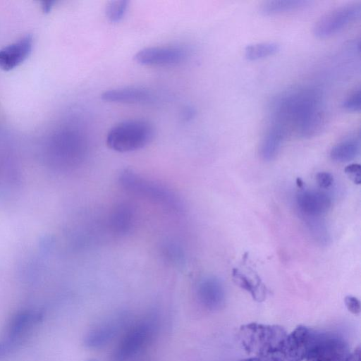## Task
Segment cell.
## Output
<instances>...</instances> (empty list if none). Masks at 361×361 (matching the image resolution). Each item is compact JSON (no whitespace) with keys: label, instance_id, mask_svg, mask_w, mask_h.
Instances as JSON below:
<instances>
[{"label":"cell","instance_id":"cell-10","mask_svg":"<svg viewBox=\"0 0 361 361\" xmlns=\"http://www.w3.org/2000/svg\"><path fill=\"white\" fill-rule=\"evenodd\" d=\"M185 56V51L179 47H152L137 51L134 60L145 66H169L182 61Z\"/></svg>","mask_w":361,"mask_h":361},{"label":"cell","instance_id":"cell-25","mask_svg":"<svg viewBox=\"0 0 361 361\" xmlns=\"http://www.w3.org/2000/svg\"><path fill=\"white\" fill-rule=\"evenodd\" d=\"M345 173L348 178L355 184L361 183V166L359 164H350L345 169Z\"/></svg>","mask_w":361,"mask_h":361},{"label":"cell","instance_id":"cell-1","mask_svg":"<svg viewBox=\"0 0 361 361\" xmlns=\"http://www.w3.org/2000/svg\"><path fill=\"white\" fill-rule=\"evenodd\" d=\"M270 124L294 130L300 137L310 138L319 135L327 123L320 89L298 87L282 91L272 97L268 106Z\"/></svg>","mask_w":361,"mask_h":361},{"label":"cell","instance_id":"cell-27","mask_svg":"<svg viewBox=\"0 0 361 361\" xmlns=\"http://www.w3.org/2000/svg\"><path fill=\"white\" fill-rule=\"evenodd\" d=\"M316 180L320 188L327 189L332 185L334 176L329 172L321 171L317 173Z\"/></svg>","mask_w":361,"mask_h":361},{"label":"cell","instance_id":"cell-6","mask_svg":"<svg viewBox=\"0 0 361 361\" xmlns=\"http://www.w3.org/2000/svg\"><path fill=\"white\" fill-rule=\"evenodd\" d=\"M348 344L339 335L314 332L306 361H345L350 355Z\"/></svg>","mask_w":361,"mask_h":361},{"label":"cell","instance_id":"cell-30","mask_svg":"<svg viewBox=\"0 0 361 361\" xmlns=\"http://www.w3.org/2000/svg\"><path fill=\"white\" fill-rule=\"evenodd\" d=\"M239 361H276V360L271 357L254 356V357L243 359Z\"/></svg>","mask_w":361,"mask_h":361},{"label":"cell","instance_id":"cell-17","mask_svg":"<svg viewBox=\"0 0 361 361\" xmlns=\"http://www.w3.org/2000/svg\"><path fill=\"white\" fill-rule=\"evenodd\" d=\"M135 222V212L128 203H120L114 207L109 216V226L116 235L128 233Z\"/></svg>","mask_w":361,"mask_h":361},{"label":"cell","instance_id":"cell-5","mask_svg":"<svg viewBox=\"0 0 361 361\" xmlns=\"http://www.w3.org/2000/svg\"><path fill=\"white\" fill-rule=\"evenodd\" d=\"M157 329V319L150 316L137 322L123 336L112 353L113 361H126L148 344Z\"/></svg>","mask_w":361,"mask_h":361},{"label":"cell","instance_id":"cell-4","mask_svg":"<svg viewBox=\"0 0 361 361\" xmlns=\"http://www.w3.org/2000/svg\"><path fill=\"white\" fill-rule=\"evenodd\" d=\"M152 126L142 120L121 122L110 129L106 136V145L112 150L128 152L143 148L153 139Z\"/></svg>","mask_w":361,"mask_h":361},{"label":"cell","instance_id":"cell-21","mask_svg":"<svg viewBox=\"0 0 361 361\" xmlns=\"http://www.w3.org/2000/svg\"><path fill=\"white\" fill-rule=\"evenodd\" d=\"M279 49L280 45L276 42H258L246 46L244 55L249 61H257L274 55Z\"/></svg>","mask_w":361,"mask_h":361},{"label":"cell","instance_id":"cell-28","mask_svg":"<svg viewBox=\"0 0 361 361\" xmlns=\"http://www.w3.org/2000/svg\"><path fill=\"white\" fill-rule=\"evenodd\" d=\"M345 306L349 312L353 314H358L360 312V300L353 295H347L344 299Z\"/></svg>","mask_w":361,"mask_h":361},{"label":"cell","instance_id":"cell-9","mask_svg":"<svg viewBox=\"0 0 361 361\" xmlns=\"http://www.w3.org/2000/svg\"><path fill=\"white\" fill-rule=\"evenodd\" d=\"M42 318L43 314L39 310L20 311L8 322L4 336L20 345Z\"/></svg>","mask_w":361,"mask_h":361},{"label":"cell","instance_id":"cell-3","mask_svg":"<svg viewBox=\"0 0 361 361\" xmlns=\"http://www.w3.org/2000/svg\"><path fill=\"white\" fill-rule=\"evenodd\" d=\"M286 335L281 326L254 322L241 326L238 332L243 349L248 354L259 357H271Z\"/></svg>","mask_w":361,"mask_h":361},{"label":"cell","instance_id":"cell-14","mask_svg":"<svg viewBox=\"0 0 361 361\" xmlns=\"http://www.w3.org/2000/svg\"><path fill=\"white\" fill-rule=\"evenodd\" d=\"M197 295L203 306L210 310L216 309L224 300V286L216 277L207 276L198 283Z\"/></svg>","mask_w":361,"mask_h":361},{"label":"cell","instance_id":"cell-13","mask_svg":"<svg viewBox=\"0 0 361 361\" xmlns=\"http://www.w3.org/2000/svg\"><path fill=\"white\" fill-rule=\"evenodd\" d=\"M32 48V37L26 35L17 42L0 49V68L9 71L24 61Z\"/></svg>","mask_w":361,"mask_h":361},{"label":"cell","instance_id":"cell-16","mask_svg":"<svg viewBox=\"0 0 361 361\" xmlns=\"http://www.w3.org/2000/svg\"><path fill=\"white\" fill-rule=\"evenodd\" d=\"M287 133L281 126L269 124L259 145V155L264 161H270L276 158Z\"/></svg>","mask_w":361,"mask_h":361},{"label":"cell","instance_id":"cell-12","mask_svg":"<svg viewBox=\"0 0 361 361\" xmlns=\"http://www.w3.org/2000/svg\"><path fill=\"white\" fill-rule=\"evenodd\" d=\"M296 204L302 214L310 218H317L329 211L331 201L329 195L323 192L306 190L298 195Z\"/></svg>","mask_w":361,"mask_h":361},{"label":"cell","instance_id":"cell-8","mask_svg":"<svg viewBox=\"0 0 361 361\" xmlns=\"http://www.w3.org/2000/svg\"><path fill=\"white\" fill-rule=\"evenodd\" d=\"M314 331L303 325L287 334L271 357L276 361H302L307 355Z\"/></svg>","mask_w":361,"mask_h":361},{"label":"cell","instance_id":"cell-20","mask_svg":"<svg viewBox=\"0 0 361 361\" xmlns=\"http://www.w3.org/2000/svg\"><path fill=\"white\" fill-rule=\"evenodd\" d=\"M310 4L307 0H269L263 2L259 12L263 16H272L303 8Z\"/></svg>","mask_w":361,"mask_h":361},{"label":"cell","instance_id":"cell-7","mask_svg":"<svg viewBox=\"0 0 361 361\" xmlns=\"http://www.w3.org/2000/svg\"><path fill=\"white\" fill-rule=\"evenodd\" d=\"M360 14L361 5L357 3L337 7L325 13L315 23L314 35L321 39L329 37L358 19Z\"/></svg>","mask_w":361,"mask_h":361},{"label":"cell","instance_id":"cell-32","mask_svg":"<svg viewBox=\"0 0 361 361\" xmlns=\"http://www.w3.org/2000/svg\"><path fill=\"white\" fill-rule=\"evenodd\" d=\"M297 183H298V185L299 187H302V185H303V182H302V180H301L300 178H298V179H297Z\"/></svg>","mask_w":361,"mask_h":361},{"label":"cell","instance_id":"cell-19","mask_svg":"<svg viewBox=\"0 0 361 361\" xmlns=\"http://www.w3.org/2000/svg\"><path fill=\"white\" fill-rule=\"evenodd\" d=\"M360 152V142L356 137H350L336 144L331 149V159L339 163L355 159Z\"/></svg>","mask_w":361,"mask_h":361},{"label":"cell","instance_id":"cell-29","mask_svg":"<svg viewBox=\"0 0 361 361\" xmlns=\"http://www.w3.org/2000/svg\"><path fill=\"white\" fill-rule=\"evenodd\" d=\"M345 361H360V346L358 345Z\"/></svg>","mask_w":361,"mask_h":361},{"label":"cell","instance_id":"cell-26","mask_svg":"<svg viewBox=\"0 0 361 361\" xmlns=\"http://www.w3.org/2000/svg\"><path fill=\"white\" fill-rule=\"evenodd\" d=\"M18 345L3 336L0 338V360L11 354Z\"/></svg>","mask_w":361,"mask_h":361},{"label":"cell","instance_id":"cell-18","mask_svg":"<svg viewBox=\"0 0 361 361\" xmlns=\"http://www.w3.org/2000/svg\"><path fill=\"white\" fill-rule=\"evenodd\" d=\"M232 278L234 283L242 289L249 292L255 300L262 302L265 300L267 288L257 275H255L254 278L250 277L234 268L232 270Z\"/></svg>","mask_w":361,"mask_h":361},{"label":"cell","instance_id":"cell-24","mask_svg":"<svg viewBox=\"0 0 361 361\" xmlns=\"http://www.w3.org/2000/svg\"><path fill=\"white\" fill-rule=\"evenodd\" d=\"M164 253L166 257L173 263H182L183 254L182 251L173 243H166L164 247Z\"/></svg>","mask_w":361,"mask_h":361},{"label":"cell","instance_id":"cell-22","mask_svg":"<svg viewBox=\"0 0 361 361\" xmlns=\"http://www.w3.org/2000/svg\"><path fill=\"white\" fill-rule=\"evenodd\" d=\"M128 7L126 0H114L109 1L106 7V16L109 21L117 23L125 16Z\"/></svg>","mask_w":361,"mask_h":361},{"label":"cell","instance_id":"cell-11","mask_svg":"<svg viewBox=\"0 0 361 361\" xmlns=\"http://www.w3.org/2000/svg\"><path fill=\"white\" fill-rule=\"evenodd\" d=\"M126 323V316L117 314L99 323L85 337V344L90 348H100L110 343Z\"/></svg>","mask_w":361,"mask_h":361},{"label":"cell","instance_id":"cell-31","mask_svg":"<svg viewBox=\"0 0 361 361\" xmlns=\"http://www.w3.org/2000/svg\"><path fill=\"white\" fill-rule=\"evenodd\" d=\"M53 3H54L53 1L44 2V4L43 5L44 11L46 12H48L50 10Z\"/></svg>","mask_w":361,"mask_h":361},{"label":"cell","instance_id":"cell-2","mask_svg":"<svg viewBox=\"0 0 361 361\" xmlns=\"http://www.w3.org/2000/svg\"><path fill=\"white\" fill-rule=\"evenodd\" d=\"M118 182L127 191L149 200L167 209L175 212L184 210L181 198L174 191L130 169H124L120 173Z\"/></svg>","mask_w":361,"mask_h":361},{"label":"cell","instance_id":"cell-15","mask_svg":"<svg viewBox=\"0 0 361 361\" xmlns=\"http://www.w3.org/2000/svg\"><path fill=\"white\" fill-rule=\"evenodd\" d=\"M104 101L109 102L138 104L152 100V93L140 87H124L109 90L101 96Z\"/></svg>","mask_w":361,"mask_h":361},{"label":"cell","instance_id":"cell-23","mask_svg":"<svg viewBox=\"0 0 361 361\" xmlns=\"http://www.w3.org/2000/svg\"><path fill=\"white\" fill-rule=\"evenodd\" d=\"M342 107L349 112H359L361 109V91L357 88L351 92L343 101Z\"/></svg>","mask_w":361,"mask_h":361}]
</instances>
